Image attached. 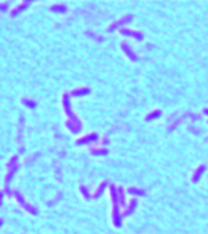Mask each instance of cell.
<instances>
[{
    "instance_id": "ba28073f",
    "label": "cell",
    "mask_w": 208,
    "mask_h": 234,
    "mask_svg": "<svg viewBox=\"0 0 208 234\" xmlns=\"http://www.w3.org/2000/svg\"><path fill=\"white\" fill-rule=\"evenodd\" d=\"M205 170V164H202L200 167H197L196 168V171L194 172V178H192V181H197L199 180V178L202 176V174H203V171Z\"/></svg>"
},
{
    "instance_id": "2e32d148",
    "label": "cell",
    "mask_w": 208,
    "mask_h": 234,
    "mask_svg": "<svg viewBox=\"0 0 208 234\" xmlns=\"http://www.w3.org/2000/svg\"><path fill=\"white\" fill-rule=\"evenodd\" d=\"M51 11H54V12H65L66 7H65V5H53Z\"/></svg>"
},
{
    "instance_id": "ffe728a7",
    "label": "cell",
    "mask_w": 208,
    "mask_h": 234,
    "mask_svg": "<svg viewBox=\"0 0 208 234\" xmlns=\"http://www.w3.org/2000/svg\"><path fill=\"white\" fill-rule=\"evenodd\" d=\"M204 113H205V115H208V108H205V109H204Z\"/></svg>"
},
{
    "instance_id": "ac0fdd59",
    "label": "cell",
    "mask_w": 208,
    "mask_h": 234,
    "mask_svg": "<svg viewBox=\"0 0 208 234\" xmlns=\"http://www.w3.org/2000/svg\"><path fill=\"white\" fill-rule=\"evenodd\" d=\"M80 192L84 195V197H86V199H90V197H91V196H90V193H88V192H87L86 187H83V186H82V187H80Z\"/></svg>"
},
{
    "instance_id": "9a60e30c",
    "label": "cell",
    "mask_w": 208,
    "mask_h": 234,
    "mask_svg": "<svg viewBox=\"0 0 208 234\" xmlns=\"http://www.w3.org/2000/svg\"><path fill=\"white\" fill-rule=\"evenodd\" d=\"M105 186H107V183H105V181H104V183H102V184H100V187H99V188H97V191L95 192V195H94V196H92V197H95V199H96V197H99V195L103 192V189H104V187H105Z\"/></svg>"
},
{
    "instance_id": "52a82bcc",
    "label": "cell",
    "mask_w": 208,
    "mask_h": 234,
    "mask_svg": "<svg viewBox=\"0 0 208 234\" xmlns=\"http://www.w3.org/2000/svg\"><path fill=\"white\" fill-rule=\"evenodd\" d=\"M97 139V136L96 134H91V136H84L83 138H80V139H78L76 141V143L78 145H84V143H88V142H92V141H96Z\"/></svg>"
},
{
    "instance_id": "8fae6325",
    "label": "cell",
    "mask_w": 208,
    "mask_h": 234,
    "mask_svg": "<svg viewBox=\"0 0 208 234\" xmlns=\"http://www.w3.org/2000/svg\"><path fill=\"white\" fill-rule=\"evenodd\" d=\"M117 195H118V200H120L121 207H124V205H125V197H124V191L121 187L117 189Z\"/></svg>"
},
{
    "instance_id": "30bf717a",
    "label": "cell",
    "mask_w": 208,
    "mask_h": 234,
    "mask_svg": "<svg viewBox=\"0 0 208 234\" xmlns=\"http://www.w3.org/2000/svg\"><path fill=\"white\" fill-rule=\"evenodd\" d=\"M136 204H137L136 199L130 200V202H129V207H128V209H126L125 212L123 213V214H124V216H126V214H129V213H130V212H133V209H134V207H136Z\"/></svg>"
},
{
    "instance_id": "3957f363",
    "label": "cell",
    "mask_w": 208,
    "mask_h": 234,
    "mask_svg": "<svg viewBox=\"0 0 208 234\" xmlns=\"http://www.w3.org/2000/svg\"><path fill=\"white\" fill-rule=\"evenodd\" d=\"M132 17H133L132 15H128V16H125V17L120 18V20H117L116 22H113L112 25H111L109 28H108V30H109V32H111V30H115V29H116V28H118V26L125 25V24H128L129 21H132Z\"/></svg>"
},
{
    "instance_id": "e0dca14e",
    "label": "cell",
    "mask_w": 208,
    "mask_h": 234,
    "mask_svg": "<svg viewBox=\"0 0 208 234\" xmlns=\"http://www.w3.org/2000/svg\"><path fill=\"white\" fill-rule=\"evenodd\" d=\"M159 116H161V112H159V110H154V112H153V113H150V115L146 117V121H150V120H152V118L159 117Z\"/></svg>"
},
{
    "instance_id": "8992f818",
    "label": "cell",
    "mask_w": 208,
    "mask_h": 234,
    "mask_svg": "<svg viewBox=\"0 0 208 234\" xmlns=\"http://www.w3.org/2000/svg\"><path fill=\"white\" fill-rule=\"evenodd\" d=\"M121 49H123V51L125 53V54L128 55V57L130 58L132 60H133V62H134V60H137V57H136V54H134V53L130 49H129V46H128V45L125 44V42H123V44H121Z\"/></svg>"
},
{
    "instance_id": "4fadbf2b",
    "label": "cell",
    "mask_w": 208,
    "mask_h": 234,
    "mask_svg": "<svg viewBox=\"0 0 208 234\" xmlns=\"http://www.w3.org/2000/svg\"><path fill=\"white\" fill-rule=\"evenodd\" d=\"M128 192H129L130 195H140V196L145 193V192L142 191V189H137V188H134V187H130V188L128 189Z\"/></svg>"
},
{
    "instance_id": "9c48e42d",
    "label": "cell",
    "mask_w": 208,
    "mask_h": 234,
    "mask_svg": "<svg viewBox=\"0 0 208 234\" xmlns=\"http://www.w3.org/2000/svg\"><path fill=\"white\" fill-rule=\"evenodd\" d=\"M90 92V88H78V89H74L73 92H71V95H74V96H78V95H86Z\"/></svg>"
},
{
    "instance_id": "277c9868",
    "label": "cell",
    "mask_w": 208,
    "mask_h": 234,
    "mask_svg": "<svg viewBox=\"0 0 208 234\" xmlns=\"http://www.w3.org/2000/svg\"><path fill=\"white\" fill-rule=\"evenodd\" d=\"M15 196H16V199H17V200H18V202H20V204H21V205H23V207H24V208H25V209H26V210H29V212H30V213H32V214H37V209H34V208H32V207H30V205H29V204H28V202H26V201H25V200H24V199H23V196H21V195H20V193H18V192H15Z\"/></svg>"
},
{
    "instance_id": "5b68a950",
    "label": "cell",
    "mask_w": 208,
    "mask_h": 234,
    "mask_svg": "<svg viewBox=\"0 0 208 234\" xmlns=\"http://www.w3.org/2000/svg\"><path fill=\"white\" fill-rule=\"evenodd\" d=\"M121 34L124 36H130V37H134L137 41H141L144 38V34L140 33V32H134V30H129V29H121Z\"/></svg>"
},
{
    "instance_id": "d6986e66",
    "label": "cell",
    "mask_w": 208,
    "mask_h": 234,
    "mask_svg": "<svg viewBox=\"0 0 208 234\" xmlns=\"http://www.w3.org/2000/svg\"><path fill=\"white\" fill-rule=\"evenodd\" d=\"M23 101H24V104H25V105H29V107H30V108H34V107H36V103H32L30 100H26V99H24Z\"/></svg>"
},
{
    "instance_id": "7c38bea8",
    "label": "cell",
    "mask_w": 208,
    "mask_h": 234,
    "mask_svg": "<svg viewBox=\"0 0 208 234\" xmlns=\"http://www.w3.org/2000/svg\"><path fill=\"white\" fill-rule=\"evenodd\" d=\"M26 7H28V1H24L23 4H20V5H18V8H16V9L12 12V17H13V16H16L18 12H20V11H23L24 8H26Z\"/></svg>"
},
{
    "instance_id": "6da1fadb",
    "label": "cell",
    "mask_w": 208,
    "mask_h": 234,
    "mask_svg": "<svg viewBox=\"0 0 208 234\" xmlns=\"http://www.w3.org/2000/svg\"><path fill=\"white\" fill-rule=\"evenodd\" d=\"M109 192H111V196H112V201H113V222H115L116 226H120L121 225V221H120V214H118V202H117V196L118 195L116 193V188L113 186L109 187Z\"/></svg>"
},
{
    "instance_id": "7a4b0ae2",
    "label": "cell",
    "mask_w": 208,
    "mask_h": 234,
    "mask_svg": "<svg viewBox=\"0 0 208 234\" xmlns=\"http://www.w3.org/2000/svg\"><path fill=\"white\" fill-rule=\"evenodd\" d=\"M63 105H65V110H66V115L68 116V118L71 121V122H75V124H80V121L78 120V118L75 117V115H74L73 112H71V108H70V103H68V95L65 93L63 95Z\"/></svg>"
},
{
    "instance_id": "5bb4252c",
    "label": "cell",
    "mask_w": 208,
    "mask_h": 234,
    "mask_svg": "<svg viewBox=\"0 0 208 234\" xmlns=\"http://www.w3.org/2000/svg\"><path fill=\"white\" fill-rule=\"evenodd\" d=\"M90 151L92 152V154H95V155H105L107 154V150H102V149H91Z\"/></svg>"
}]
</instances>
